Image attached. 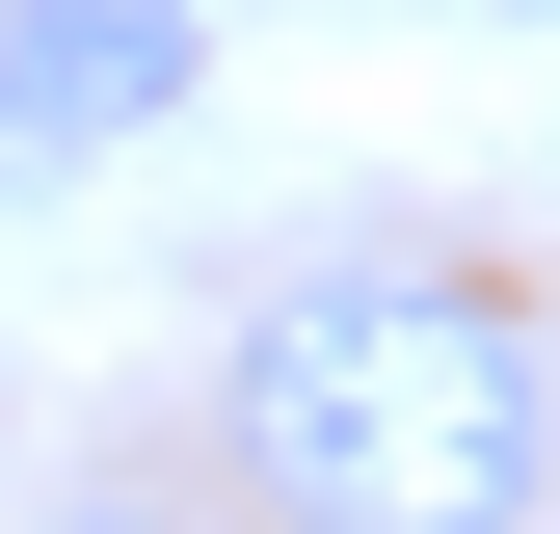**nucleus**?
I'll list each match as a JSON object with an SVG mask.
<instances>
[{
  "mask_svg": "<svg viewBox=\"0 0 560 534\" xmlns=\"http://www.w3.org/2000/svg\"><path fill=\"white\" fill-rule=\"evenodd\" d=\"M534 294L508 267H294L214 348V481L267 534H534Z\"/></svg>",
  "mask_w": 560,
  "mask_h": 534,
  "instance_id": "obj_1",
  "label": "nucleus"
},
{
  "mask_svg": "<svg viewBox=\"0 0 560 534\" xmlns=\"http://www.w3.org/2000/svg\"><path fill=\"white\" fill-rule=\"evenodd\" d=\"M133 107H187V0H0V187H54Z\"/></svg>",
  "mask_w": 560,
  "mask_h": 534,
  "instance_id": "obj_2",
  "label": "nucleus"
},
{
  "mask_svg": "<svg viewBox=\"0 0 560 534\" xmlns=\"http://www.w3.org/2000/svg\"><path fill=\"white\" fill-rule=\"evenodd\" d=\"M27 534H214V508H133V481H107V508H27Z\"/></svg>",
  "mask_w": 560,
  "mask_h": 534,
  "instance_id": "obj_3",
  "label": "nucleus"
}]
</instances>
